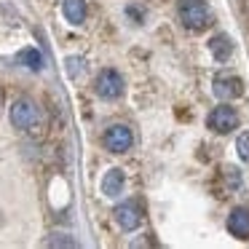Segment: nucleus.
Instances as JSON below:
<instances>
[{
	"label": "nucleus",
	"mask_w": 249,
	"mask_h": 249,
	"mask_svg": "<svg viewBox=\"0 0 249 249\" xmlns=\"http://www.w3.org/2000/svg\"><path fill=\"white\" fill-rule=\"evenodd\" d=\"M11 124L17 126L19 131H27V134H40L46 126L43 113L40 107L33 102V99H17L11 105Z\"/></svg>",
	"instance_id": "nucleus-1"
},
{
	"label": "nucleus",
	"mask_w": 249,
	"mask_h": 249,
	"mask_svg": "<svg viewBox=\"0 0 249 249\" xmlns=\"http://www.w3.org/2000/svg\"><path fill=\"white\" fill-rule=\"evenodd\" d=\"M177 17H179V22H182V27L193 30V33L206 30L212 24V11L204 0H179Z\"/></svg>",
	"instance_id": "nucleus-2"
},
{
	"label": "nucleus",
	"mask_w": 249,
	"mask_h": 249,
	"mask_svg": "<svg viewBox=\"0 0 249 249\" xmlns=\"http://www.w3.org/2000/svg\"><path fill=\"white\" fill-rule=\"evenodd\" d=\"M94 91L102 99H118L124 94V78L115 70H102L97 75V81H94Z\"/></svg>",
	"instance_id": "nucleus-3"
},
{
	"label": "nucleus",
	"mask_w": 249,
	"mask_h": 249,
	"mask_svg": "<svg viewBox=\"0 0 249 249\" xmlns=\"http://www.w3.org/2000/svg\"><path fill=\"white\" fill-rule=\"evenodd\" d=\"M102 142H105V147H107L110 153H126L131 145H134V134H131L129 126H124V124H113L107 131H105Z\"/></svg>",
	"instance_id": "nucleus-4"
},
{
	"label": "nucleus",
	"mask_w": 249,
	"mask_h": 249,
	"mask_svg": "<svg viewBox=\"0 0 249 249\" xmlns=\"http://www.w3.org/2000/svg\"><path fill=\"white\" fill-rule=\"evenodd\" d=\"M113 217H115V222H118L121 231H137L140 222H142L140 201H124V204H118L115 212H113Z\"/></svg>",
	"instance_id": "nucleus-5"
},
{
	"label": "nucleus",
	"mask_w": 249,
	"mask_h": 249,
	"mask_svg": "<svg viewBox=\"0 0 249 249\" xmlns=\"http://www.w3.org/2000/svg\"><path fill=\"white\" fill-rule=\"evenodd\" d=\"M238 126V113L231 107V105H220L209 113V129L217 131V134H228Z\"/></svg>",
	"instance_id": "nucleus-6"
},
{
	"label": "nucleus",
	"mask_w": 249,
	"mask_h": 249,
	"mask_svg": "<svg viewBox=\"0 0 249 249\" xmlns=\"http://www.w3.org/2000/svg\"><path fill=\"white\" fill-rule=\"evenodd\" d=\"M214 94L220 99H225V102H231V99H236V97H241L244 94V83H241V78H236V75H217L214 78Z\"/></svg>",
	"instance_id": "nucleus-7"
},
{
	"label": "nucleus",
	"mask_w": 249,
	"mask_h": 249,
	"mask_svg": "<svg viewBox=\"0 0 249 249\" xmlns=\"http://www.w3.org/2000/svg\"><path fill=\"white\" fill-rule=\"evenodd\" d=\"M228 231L236 238H249V209L236 206V209L228 214Z\"/></svg>",
	"instance_id": "nucleus-8"
},
{
	"label": "nucleus",
	"mask_w": 249,
	"mask_h": 249,
	"mask_svg": "<svg viewBox=\"0 0 249 249\" xmlns=\"http://www.w3.org/2000/svg\"><path fill=\"white\" fill-rule=\"evenodd\" d=\"M62 14H65V19L70 24H83L86 22V14H89L86 0H65L62 3Z\"/></svg>",
	"instance_id": "nucleus-9"
},
{
	"label": "nucleus",
	"mask_w": 249,
	"mask_h": 249,
	"mask_svg": "<svg viewBox=\"0 0 249 249\" xmlns=\"http://www.w3.org/2000/svg\"><path fill=\"white\" fill-rule=\"evenodd\" d=\"M209 51L217 62H228V56L233 54V40L228 38V35H214V38L209 40Z\"/></svg>",
	"instance_id": "nucleus-10"
},
{
	"label": "nucleus",
	"mask_w": 249,
	"mask_h": 249,
	"mask_svg": "<svg viewBox=\"0 0 249 249\" xmlns=\"http://www.w3.org/2000/svg\"><path fill=\"white\" fill-rule=\"evenodd\" d=\"M121 188H124V172L121 169H110L102 177V193L115 198V196H121Z\"/></svg>",
	"instance_id": "nucleus-11"
},
{
	"label": "nucleus",
	"mask_w": 249,
	"mask_h": 249,
	"mask_svg": "<svg viewBox=\"0 0 249 249\" xmlns=\"http://www.w3.org/2000/svg\"><path fill=\"white\" fill-rule=\"evenodd\" d=\"M17 62L24 67H30V70H40V67H43V56H40L38 49H22L17 54Z\"/></svg>",
	"instance_id": "nucleus-12"
},
{
	"label": "nucleus",
	"mask_w": 249,
	"mask_h": 249,
	"mask_svg": "<svg viewBox=\"0 0 249 249\" xmlns=\"http://www.w3.org/2000/svg\"><path fill=\"white\" fill-rule=\"evenodd\" d=\"M236 150H238V156H241L244 161H249V131H247V134H241V137H238Z\"/></svg>",
	"instance_id": "nucleus-13"
},
{
	"label": "nucleus",
	"mask_w": 249,
	"mask_h": 249,
	"mask_svg": "<svg viewBox=\"0 0 249 249\" xmlns=\"http://www.w3.org/2000/svg\"><path fill=\"white\" fill-rule=\"evenodd\" d=\"M49 247H75V241L72 238H49Z\"/></svg>",
	"instance_id": "nucleus-14"
},
{
	"label": "nucleus",
	"mask_w": 249,
	"mask_h": 249,
	"mask_svg": "<svg viewBox=\"0 0 249 249\" xmlns=\"http://www.w3.org/2000/svg\"><path fill=\"white\" fill-rule=\"evenodd\" d=\"M225 179H231V188H238V169L228 166L225 169Z\"/></svg>",
	"instance_id": "nucleus-15"
}]
</instances>
